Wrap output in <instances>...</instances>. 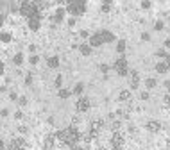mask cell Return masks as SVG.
I'll return each mask as SVG.
<instances>
[{"instance_id": "cell-1", "label": "cell", "mask_w": 170, "mask_h": 150, "mask_svg": "<svg viewBox=\"0 0 170 150\" xmlns=\"http://www.w3.org/2000/svg\"><path fill=\"white\" fill-rule=\"evenodd\" d=\"M56 138H57V141H59L61 145L75 147V145H77V141L81 140V134H79V131H77L75 127H68V129L59 131V132L56 134Z\"/></svg>"}, {"instance_id": "cell-2", "label": "cell", "mask_w": 170, "mask_h": 150, "mask_svg": "<svg viewBox=\"0 0 170 150\" xmlns=\"http://www.w3.org/2000/svg\"><path fill=\"white\" fill-rule=\"evenodd\" d=\"M20 14L25 16L27 20H30L32 16L39 14V13H38V4H36V2H30V0L22 2V4H20Z\"/></svg>"}, {"instance_id": "cell-3", "label": "cell", "mask_w": 170, "mask_h": 150, "mask_svg": "<svg viewBox=\"0 0 170 150\" xmlns=\"http://www.w3.org/2000/svg\"><path fill=\"white\" fill-rule=\"evenodd\" d=\"M66 11H68L70 14H73V16H81V14H84V11H86V4L81 2V0H72V2L66 4Z\"/></svg>"}, {"instance_id": "cell-4", "label": "cell", "mask_w": 170, "mask_h": 150, "mask_svg": "<svg viewBox=\"0 0 170 150\" xmlns=\"http://www.w3.org/2000/svg\"><path fill=\"white\" fill-rule=\"evenodd\" d=\"M113 68H115V72H117L120 77H125V75L129 73V64H127V59H125L124 55H120V57L115 61Z\"/></svg>"}, {"instance_id": "cell-5", "label": "cell", "mask_w": 170, "mask_h": 150, "mask_svg": "<svg viewBox=\"0 0 170 150\" xmlns=\"http://www.w3.org/2000/svg\"><path fill=\"white\" fill-rule=\"evenodd\" d=\"M111 147H113V150H122L124 149V134H122V132H113Z\"/></svg>"}, {"instance_id": "cell-6", "label": "cell", "mask_w": 170, "mask_h": 150, "mask_svg": "<svg viewBox=\"0 0 170 150\" xmlns=\"http://www.w3.org/2000/svg\"><path fill=\"white\" fill-rule=\"evenodd\" d=\"M75 107H77V111H79V113H86V111L90 109V100H88L86 97H81V98L77 100Z\"/></svg>"}, {"instance_id": "cell-7", "label": "cell", "mask_w": 170, "mask_h": 150, "mask_svg": "<svg viewBox=\"0 0 170 150\" xmlns=\"http://www.w3.org/2000/svg\"><path fill=\"white\" fill-rule=\"evenodd\" d=\"M9 150H25V140L23 138H14L9 143Z\"/></svg>"}, {"instance_id": "cell-8", "label": "cell", "mask_w": 170, "mask_h": 150, "mask_svg": "<svg viewBox=\"0 0 170 150\" xmlns=\"http://www.w3.org/2000/svg\"><path fill=\"white\" fill-rule=\"evenodd\" d=\"M56 134H48V136H45V140H43V149L45 150H50L54 149V145H56Z\"/></svg>"}, {"instance_id": "cell-9", "label": "cell", "mask_w": 170, "mask_h": 150, "mask_svg": "<svg viewBox=\"0 0 170 150\" xmlns=\"http://www.w3.org/2000/svg\"><path fill=\"white\" fill-rule=\"evenodd\" d=\"M39 25H41V14H36V16H32L30 20H29V29L30 30H38L39 29Z\"/></svg>"}, {"instance_id": "cell-10", "label": "cell", "mask_w": 170, "mask_h": 150, "mask_svg": "<svg viewBox=\"0 0 170 150\" xmlns=\"http://www.w3.org/2000/svg\"><path fill=\"white\" fill-rule=\"evenodd\" d=\"M99 34H100V38H102L104 43H111V41H115V34L109 32V30H100Z\"/></svg>"}, {"instance_id": "cell-11", "label": "cell", "mask_w": 170, "mask_h": 150, "mask_svg": "<svg viewBox=\"0 0 170 150\" xmlns=\"http://www.w3.org/2000/svg\"><path fill=\"white\" fill-rule=\"evenodd\" d=\"M145 127H147V131H149V132H158V131L161 129V123H160V122H156V120H151V122H147V125H145Z\"/></svg>"}, {"instance_id": "cell-12", "label": "cell", "mask_w": 170, "mask_h": 150, "mask_svg": "<svg viewBox=\"0 0 170 150\" xmlns=\"http://www.w3.org/2000/svg\"><path fill=\"white\" fill-rule=\"evenodd\" d=\"M100 45H104V41H102L100 34L97 32V34H93V36L90 38V47H100Z\"/></svg>"}, {"instance_id": "cell-13", "label": "cell", "mask_w": 170, "mask_h": 150, "mask_svg": "<svg viewBox=\"0 0 170 150\" xmlns=\"http://www.w3.org/2000/svg\"><path fill=\"white\" fill-rule=\"evenodd\" d=\"M138 86H140V75H138V72H133L131 73V88L138 89Z\"/></svg>"}, {"instance_id": "cell-14", "label": "cell", "mask_w": 170, "mask_h": 150, "mask_svg": "<svg viewBox=\"0 0 170 150\" xmlns=\"http://www.w3.org/2000/svg\"><path fill=\"white\" fill-rule=\"evenodd\" d=\"M47 66H48V68H57V66H59V59H57L56 55L48 57V59H47Z\"/></svg>"}, {"instance_id": "cell-15", "label": "cell", "mask_w": 170, "mask_h": 150, "mask_svg": "<svg viewBox=\"0 0 170 150\" xmlns=\"http://www.w3.org/2000/svg\"><path fill=\"white\" fill-rule=\"evenodd\" d=\"M156 72H158V73H161V75H165V73L169 72L167 63H156Z\"/></svg>"}, {"instance_id": "cell-16", "label": "cell", "mask_w": 170, "mask_h": 150, "mask_svg": "<svg viewBox=\"0 0 170 150\" xmlns=\"http://www.w3.org/2000/svg\"><path fill=\"white\" fill-rule=\"evenodd\" d=\"M120 100L122 102H129L131 100V91L129 89H122L120 91Z\"/></svg>"}, {"instance_id": "cell-17", "label": "cell", "mask_w": 170, "mask_h": 150, "mask_svg": "<svg viewBox=\"0 0 170 150\" xmlns=\"http://www.w3.org/2000/svg\"><path fill=\"white\" fill-rule=\"evenodd\" d=\"M120 127H122V122H118V120H113L111 125H109V129H111L113 132H120Z\"/></svg>"}, {"instance_id": "cell-18", "label": "cell", "mask_w": 170, "mask_h": 150, "mask_svg": "<svg viewBox=\"0 0 170 150\" xmlns=\"http://www.w3.org/2000/svg\"><path fill=\"white\" fill-rule=\"evenodd\" d=\"M63 16H65V9H61V7H59V9L56 11V14H54V21H61V20H63Z\"/></svg>"}, {"instance_id": "cell-19", "label": "cell", "mask_w": 170, "mask_h": 150, "mask_svg": "<svg viewBox=\"0 0 170 150\" xmlns=\"http://www.w3.org/2000/svg\"><path fill=\"white\" fill-rule=\"evenodd\" d=\"M79 50H81L82 55H90V54H91V47H90V45H81Z\"/></svg>"}, {"instance_id": "cell-20", "label": "cell", "mask_w": 170, "mask_h": 150, "mask_svg": "<svg viewBox=\"0 0 170 150\" xmlns=\"http://www.w3.org/2000/svg\"><path fill=\"white\" fill-rule=\"evenodd\" d=\"M117 52H118V54H124V52H125V41H124V39L118 41V45H117Z\"/></svg>"}, {"instance_id": "cell-21", "label": "cell", "mask_w": 170, "mask_h": 150, "mask_svg": "<svg viewBox=\"0 0 170 150\" xmlns=\"http://www.w3.org/2000/svg\"><path fill=\"white\" fill-rule=\"evenodd\" d=\"M145 86H147V89H154V88H156V79H152V77L147 79V81H145Z\"/></svg>"}, {"instance_id": "cell-22", "label": "cell", "mask_w": 170, "mask_h": 150, "mask_svg": "<svg viewBox=\"0 0 170 150\" xmlns=\"http://www.w3.org/2000/svg\"><path fill=\"white\" fill-rule=\"evenodd\" d=\"M13 61H14V64H16V66H20V64L23 63V54H16V55L13 57Z\"/></svg>"}, {"instance_id": "cell-23", "label": "cell", "mask_w": 170, "mask_h": 150, "mask_svg": "<svg viewBox=\"0 0 170 150\" xmlns=\"http://www.w3.org/2000/svg\"><path fill=\"white\" fill-rule=\"evenodd\" d=\"M82 89H84V84H82V82L75 84V88H73V95H81V93H82Z\"/></svg>"}, {"instance_id": "cell-24", "label": "cell", "mask_w": 170, "mask_h": 150, "mask_svg": "<svg viewBox=\"0 0 170 150\" xmlns=\"http://www.w3.org/2000/svg\"><path fill=\"white\" fill-rule=\"evenodd\" d=\"M0 41L9 43V41H11V34H7V32H0Z\"/></svg>"}, {"instance_id": "cell-25", "label": "cell", "mask_w": 170, "mask_h": 150, "mask_svg": "<svg viewBox=\"0 0 170 150\" xmlns=\"http://www.w3.org/2000/svg\"><path fill=\"white\" fill-rule=\"evenodd\" d=\"M72 93L68 91V89H59V98H68Z\"/></svg>"}, {"instance_id": "cell-26", "label": "cell", "mask_w": 170, "mask_h": 150, "mask_svg": "<svg viewBox=\"0 0 170 150\" xmlns=\"http://www.w3.org/2000/svg\"><path fill=\"white\" fill-rule=\"evenodd\" d=\"M29 61H30V64H38V63H39V57H38V55H32Z\"/></svg>"}, {"instance_id": "cell-27", "label": "cell", "mask_w": 170, "mask_h": 150, "mask_svg": "<svg viewBox=\"0 0 170 150\" xmlns=\"http://www.w3.org/2000/svg\"><path fill=\"white\" fill-rule=\"evenodd\" d=\"M140 100H149V93L147 91H142L140 93Z\"/></svg>"}, {"instance_id": "cell-28", "label": "cell", "mask_w": 170, "mask_h": 150, "mask_svg": "<svg viewBox=\"0 0 170 150\" xmlns=\"http://www.w3.org/2000/svg\"><path fill=\"white\" fill-rule=\"evenodd\" d=\"M154 29H156V30H163V21H156Z\"/></svg>"}, {"instance_id": "cell-29", "label": "cell", "mask_w": 170, "mask_h": 150, "mask_svg": "<svg viewBox=\"0 0 170 150\" xmlns=\"http://www.w3.org/2000/svg\"><path fill=\"white\" fill-rule=\"evenodd\" d=\"M61 82H63V77H61V75H57V77H56V86H57V88H61Z\"/></svg>"}, {"instance_id": "cell-30", "label": "cell", "mask_w": 170, "mask_h": 150, "mask_svg": "<svg viewBox=\"0 0 170 150\" xmlns=\"http://www.w3.org/2000/svg\"><path fill=\"white\" fill-rule=\"evenodd\" d=\"M108 70H109L108 64H100V72H102V73H108Z\"/></svg>"}, {"instance_id": "cell-31", "label": "cell", "mask_w": 170, "mask_h": 150, "mask_svg": "<svg viewBox=\"0 0 170 150\" xmlns=\"http://www.w3.org/2000/svg\"><path fill=\"white\" fill-rule=\"evenodd\" d=\"M142 39H143V41H149V39H151L149 32H143V34H142Z\"/></svg>"}, {"instance_id": "cell-32", "label": "cell", "mask_w": 170, "mask_h": 150, "mask_svg": "<svg viewBox=\"0 0 170 150\" xmlns=\"http://www.w3.org/2000/svg\"><path fill=\"white\" fill-rule=\"evenodd\" d=\"M156 54H158V55H160V57H167V52H165V50H163V48H161V50H158V52H156Z\"/></svg>"}, {"instance_id": "cell-33", "label": "cell", "mask_w": 170, "mask_h": 150, "mask_svg": "<svg viewBox=\"0 0 170 150\" xmlns=\"http://www.w3.org/2000/svg\"><path fill=\"white\" fill-rule=\"evenodd\" d=\"M163 102H165V106H167V107H170V95H167V97L163 98Z\"/></svg>"}, {"instance_id": "cell-34", "label": "cell", "mask_w": 170, "mask_h": 150, "mask_svg": "<svg viewBox=\"0 0 170 150\" xmlns=\"http://www.w3.org/2000/svg\"><path fill=\"white\" fill-rule=\"evenodd\" d=\"M102 11H104V13H109V11H111V9H109V4H104V5H102Z\"/></svg>"}, {"instance_id": "cell-35", "label": "cell", "mask_w": 170, "mask_h": 150, "mask_svg": "<svg viewBox=\"0 0 170 150\" xmlns=\"http://www.w3.org/2000/svg\"><path fill=\"white\" fill-rule=\"evenodd\" d=\"M30 82H32V75H30V73H29V75H27V77H25V84H30Z\"/></svg>"}, {"instance_id": "cell-36", "label": "cell", "mask_w": 170, "mask_h": 150, "mask_svg": "<svg viewBox=\"0 0 170 150\" xmlns=\"http://www.w3.org/2000/svg\"><path fill=\"white\" fill-rule=\"evenodd\" d=\"M14 118H18V120H22V118H23V113H22V111H18V113H14Z\"/></svg>"}, {"instance_id": "cell-37", "label": "cell", "mask_w": 170, "mask_h": 150, "mask_svg": "<svg viewBox=\"0 0 170 150\" xmlns=\"http://www.w3.org/2000/svg\"><path fill=\"white\" fill-rule=\"evenodd\" d=\"M18 129H20V132H22V134H25V132H27V127H25V125H20Z\"/></svg>"}, {"instance_id": "cell-38", "label": "cell", "mask_w": 170, "mask_h": 150, "mask_svg": "<svg viewBox=\"0 0 170 150\" xmlns=\"http://www.w3.org/2000/svg\"><path fill=\"white\" fill-rule=\"evenodd\" d=\"M142 7H145V9H149V7H151V2H142Z\"/></svg>"}, {"instance_id": "cell-39", "label": "cell", "mask_w": 170, "mask_h": 150, "mask_svg": "<svg viewBox=\"0 0 170 150\" xmlns=\"http://www.w3.org/2000/svg\"><path fill=\"white\" fill-rule=\"evenodd\" d=\"M25 104H27V98H25V97H22V98H20V106H25Z\"/></svg>"}, {"instance_id": "cell-40", "label": "cell", "mask_w": 170, "mask_h": 150, "mask_svg": "<svg viewBox=\"0 0 170 150\" xmlns=\"http://www.w3.org/2000/svg\"><path fill=\"white\" fill-rule=\"evenodd\" d=\"M70 150H86V149H84V147H77V145H75V147H70Z\"/></svg>"}, {"instance_id": "cell-41", "label": "cell", "mask_w": 170, "mask_h": 150, "mask_svg": "<svg viewBox=\"0 0 170 150\" xmlns=\"http://www.w3.org/2000/svg\"><path fill=\"white\" fill-rule=\"evenodd\" d=\"M9 98H11V100H16V93L11 91V93H9Z\"/></svg>"}, {"instance_id": "cell-42", "label": "cell", "mask_w": 170, "mask_h": 150, "mask_svg": "<svg viewBox=\"0 0 170 150\" xmlns=\"http://www.w3.org/2000/svg\"><path fill=\"white\" fill-rule=\"evenodd\" d=\"M165 47H167V48H170V38H167V39H165Z\"/></svg>"}, {"instance_id": "cell-43", "label": "cell", "mask_w": 170, "mask_h": 150, "mask_svg": "<svg viewBox=\"0 0 170 150\" xmlns=\"http://www.w3.org/2000/svg\"><path fill=\"white\" fill-rule=\"evenodd\" d=\"M165 88L169 89V93H170V81H165Z\"/></svg>"}, {"instance_id": "cell-44", "label": "cell", "mask_w": 170, "mask_h": 150, "mask_svg": "<svg viewBox=\"0 0 170 150\" xmlns=\"http://www.w3.org/2000/svg\"><path fill=\"white\" fill-rule=\"evenodd\" d=\"M165 63H167V66H169V70H170V54L167 55V61H165Z\"/></svg>"}, {"instance_id": "cell-45", "label": "cell", "mask_w": 170, "mask_h": 150, "mask_svg": "<svg viewBox=\"0 0 170 150\" xmlns=\"http://www.w3.org/2000/svg\"><path fill=\"white\" fill-rule=\"evenodd\" d=\"M4 73V63H0V75Z\"/></svg>"}, {"instance_id": "cell-46", "label": "cell", "mask_w": 170, "mask_h": 150, "mask_svg": "<svg viewBox=\"0 0 170 150\" xmlns=\"http://www.w3.org/2000/svg\"><path fill=\"white\" fill-rule=\"evenodd\" d=\"M4 149V143H2V140H0V150Z\"/></svg>"}, {"instance_id": "cell-47", "label": "cell", "mask_w": 170, "mask_h": 150, "mask_svg": "<svg viewBox=\"0 0 170 150\" xmlns=\"http://www.w3.org/2000/svg\"><path fill=\"white\" fill-rule=\"evenodd\" d=\"M2 21H4V16H0V25H2Z\"/></svg>"}, {"instance_id": "cell-48", "label": "cell", "mask_w": 170, "mask_h": 150, "mask_svg": "<svg viewBox=\"0 0 170 150\" xmlns=\"http://www.w3.org/2000/svg\"><path fill=\"white\" fill-rule=\"evenodd\" d=\"M99 150H106V149H99Z\"/></svg>"}]
</instances>
